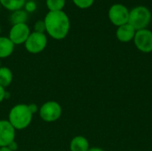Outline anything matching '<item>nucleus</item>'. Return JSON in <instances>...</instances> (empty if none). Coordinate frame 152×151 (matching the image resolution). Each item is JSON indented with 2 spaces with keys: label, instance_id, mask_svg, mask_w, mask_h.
Returning <instances> with one entry per match:
<instances>
[{
  "label": "nucleus",
  "instance_id": "f257e3e1",
  "mask_svg": "<svg viewBox=\"0 0 152 151\" xmlns=\"http://www.w3.org/2000/svg\"><path fill=\"white\" fill-rule=\"evenodd\" d=\"M44 21L45 24V31L52 38L61 40L67 36L70 28V21L63 11H49Z\"/></svg>",
  "mask_w": 152,
  "mask_h": 151
},
{
  "label": "nucleus",
  "instance_id": "f03ea898",
  "mask_svg": "<svg viewBox=\"0 0 152 151\" xmlns=\"http://www.w3.org/2000/svg\"><path fill=\"white\" fill-rule=\"evenodd\" d=\"M33 114L30 111L28 105L17 104L13 106L8 115V121L15 130L26 129L31 123Z\"/></svg>",
  "mask_w": 152,
  "mask_h": 151
},
{
  "label": "nucleus",
  "instance_id": "7ed1b4c3",
  "mask_svg": "<svg viewBox=\"0 0 152 151\" xmlns=\"http://www.w3.org/2000/svg\"><path fill=\"white\" fill-rule=\"evenodd\" d=\"M151 20V12L146 6L139 5L129 11L128 23L137 31L147 28Z\"/></svg>",
  "mask_w": 152,
  "mask_h": 151
},
{
  "label": "nucleus",
  "instance_id": "20e7f679",
  "mask_svg": "<svg viewBox=\"0 0 152 151\" xmlns=\"http://www.w3.org/2000/svg\"><path fill=\"white\" fill-rule=\"evenodd\" d=\"M40 118L46 123H53L57 121L62 113L61 105L55 101H48L45 102L39 109Z\"/></svg>",
  "mask_w": 152,
  "mask_h": 151
},
{
  "label": "nucleus",
  "instance_id": "39448f33",
  "mask_svg": "<svg viewBox=\"0 0 152 151\" xmlns=\"http://www.w3.org/2000/svg\"><path fill=\"white\" fill-rule=\"evenodd\" d=\"M26 50L33 54L39 53L45 50L47 44V37L45 33L32 32L25 42Z\"/></svg>",
  "mask_w": 152,
  "mask_h": 151
},
{
  "label": "nucleus",
  "instance_id": "423d86ee",
  "mask_svg": "<svg viewBox=\"0 0 152 151\" xmlns=\"http://www.w3.org/2000/svg\"><path fill=\"white\" fill-rule=\"evenodd\" d=\"M109 19L110 22L117 26H122L128 23L129 19V10L121 4H114L109 10Z\"/></svg>",
  "mask_w": 152,
  "mask_h": 151
},
{
  "label": "nucleus",
  "instance_id": "0eeeda50",
  "mask_svg": "<svg viewBox=\"0 0 152 151\" xmlns=\"http://www.w3.org/2000/svg\"><path fill=\"white\" fill-rule=\"evenodd\" d=\"M136 48L142 53H149L152 52V31L148 28L137 30L134 37Z\"/></svg>",
  "mask_w": 152,
  "mask_h": 151
},
{
  "label": "nucleus",
  "instance_id": "6e6552de",
  "mask_svg": "<svg viewBox=\"0 0 152 151\" xmlns=\"http://www.w3.org/2000/svg\"><path fill=\"white\" fill-rule=\"evenodd\" d=\"M30 35V29L26 23L12 25L9 32V39L15 44H25L28 36Z\"/></svg>",
  "mask_w": 152,
  "mask_h": 151
},
{
  "label": "nucleus",
  "instance_id": "1a4fd4ad",
  "mask_svg": "<svg viewBox=\"0 0 152 151\" xmlns=\"http://www.w3.org/2000/svg\"><path fill=\"white\" fill-rule=\"evenodd\" d=\"M16 130L8 120H0V148L7 147L15 141Z\"/></svg>",
  "mask_w": 152,
  "mask_h": 151
},
{
  "label": "nucleus",
  "instance_id": "9d476101",
  "mask_svg": "<svg viewBox=\"0 0 152 151\" xmlns=\"http://www.w3.org/2000/svg\"><path fill=\"white\" fill-rule=\"evenodd\" d=\"M135 33H136V30L129 23H126V24L118 27L116 36L118 40H119L120 42L128 43L131 40H134Z\"/></svg>",
  "mask_w": 152,
  "mask_h": 151
},
{
  "label": "nucleus",
  "instance_id": "9b49d317",
  "mask_svg": "<svg viewBox=\"0 0 152 151\" xmlns=\"http://www.w3.org/2000/svg\"><path fill=\"white\" fill-rule=\"evenodd\" d=\"M89 149L88 140L82 135L75 136L69 143L70 151H87Z\"/></svg>",
  "mask_w": 152,
  "mask_h": 151
},
{
  "label": "nucleus",
  "instance_id": "f8f14e48",
  "mask_svg": "<svg viewBox=\"0 0 152 151\" xmlns=\"http://www.w3.org/2000/svg\"><path fill=\"white\" fill-rule=\"evenodd\" d=\"M14 50V44L6 36H0V60L12 55Z\"/></svg>",
  "mask_w": 152,
  "mask_h": 151
},
{
  "label": "nucleus",
  "instance_id": "ddd939ff",
  "mask_svg": "<svg viewBox=\"0 0 152 151\" xmlns=\"http://www.w3.org/2000/svg\"><path fill=\"white\" fill-rule=\"evenodd\" d=\"M13 79V75L12 70L7 67L0 68V85L4 88L8 87Z\"/></svg>",
  "mask_w": 152,
  "mask_h": 151
},
{
  "label": "nucleus",
  "instance_id": "4468645a",
  "mask_svg": "<svg viewBox=\"0 0 152 151\" xmlns=\"http://www.w3.org/2000/svg\"><path fill=\"white\" fill-rule=\"evenodd\" d=\"M27 20H28V13L26 11H23V10L14 11L11 14V17H10V20L12 25L26 23Z\"/></svg>",
  "mask_w": 152,
  "mask_h": 151
},
{
  "label": "nucleus",
  "instance_id": "2eb2a0df",
  "mask_svg": "<svg viewBox=\"0 0 152 151\" xmlns=\"http://www.w3.org/2000/svg\"><path fill=\"white\" fill-rule=\"evenodd\" d=\"M26 0H0V4L10 11L20 10Z\"/></svg>",
  "mask_w": 152,
  "mask_h": 151
},
{
  "label": "nucleus",
  "instance_id": "dca6fc26",
  "mask_svg": "<svg viewBox=\"0 0 152 151\" xmlns=\"http://www.w3.org/2000/svg\"><path fill=\"white\" fill-rule=\"evenodd\" d=\"M66 0H46V6L49 11H62L65 6Z\"/></svg>",
  "mask_w": 152,
  "mask_h": 151
},
{
  "label": "nucleus",
  "instance_id": "f3484780",
  "mask_svg": "<svg viewBox=\"0 0 152 151\" xmlns=\"http://www.w3.org/2000/svg\"><path fill=\"white\" fill-rule=\"evenodd\" d=\"M73 3L81 9H86L93 5L94 0H72Z\"/></svg>",
  "mask_w": 152,
  "mask_h": 151
},
{
  "label": "nucleus",
  "instance_id": "a211bd4d",
  "mask_svg": "<svg viewBox=\"0 0 152 151\" xmlns=\"http://www.w3.org/2000/svg\"><path fill=\"white\" fill-rule=\"evenodd\" d=\"M34 29L35 32L37 33H45V24L44 20H38L36 22L35 26H34Z\"/></svg>",
  "mask_w": 152,
  "mask_h": 151
},
{
  "label": "nucleus",
  "instance_id": "6ab92c4d",
  "mask_svg": "<svg viewBox=\"0 0 152 151\" xmlns=\"http://www.w3.org/2000/svg\"><path fill=\"white\" fill-rule=\"evenodd\" d=\"M36 4L33 1H29L26 4V12H34L36 10Z\"/></svg>",
  "mask_w": 152,
  "mask_h": 151
},
{
  "label": "nucleus",
  "instance_id": "aec40b11",
  "mask_svg": "<svg viewBox=\"0 0 152 151\" xmlns=\"http://www.w3.org/2000/svg\"><path fill=\"white\" fill-rule=\"evenodd\" d=\"M5 95H6L5 88H4L3 86L0 85V103H2L3 101L5 99Z\"/></svg>",
  "mask_w": 152,
  "mask_h": 151
},
{
  "label": "nucleus",
  "instance_id": "412c9836",
  "mask_svg": "<svg viewBox=\"0 0 152 151\" xmlns=\"http://www.w3.org/2000/svg\"><path fill=\"white\" fill-rule=\"evenodd\" d=\"M28 108H29V109H30V111L32 112L33 115L38 110L37 106V104H35V103H30V104H28Z\"/></svg>",
  "mask_w": 152,
  "mask_h": 151
},
{
  "label": "nucleus",
  "instance_id": "4be33fe9",
  "mask_svg": "<svg viewBox=\"0 0 152 151\" xmlns=\"http://www.w3.org/2000/svg\"><path fill=\"white\" fill-rule=\"evenodd\" d=\"M7 147H8L12 151H16L18 150V144H17V142H16L15 141L12 142V143H10Z\"/></svg>",
  "mask_w": 152,
  "mask_h": 151
},
{
  "label": "nucleus",
  "instance_id": "5701e85b",
  "mask_svg": "<svg viewBox=\"0 0 152 151\" xmlns=\"http://www.w3.org/2000/svg\"><path fill=\"white\" fill-rule=\"evenodd\" d=\"M87 151H104L101 148H97V147H94V148H90Z\"/></svg>",
  "mask_w": 152,
  "mask_h": 151
},
{
  "label": "nucleus",
  "instance_id": "b1692460",
  "mask_svg": "<svg viewBox=\"0 0 152 151\" xmlns=\"http://www.w3.org/2000/svg\"><path fill=\"white\" fill-rule=\"evenodd\" d=\"M0 151H12L8 147H1L0 148Z\"/></svg>",
  "mask_w": 152,
  "mask_h": 151
},
{
  "label": "nucleus",
  "instance_id": "393cba45",
  "mask_svg": "<svg viewBox=\"0 0 152 151\" xmlns=\"http://www.w3.org/2000/svg\"><path fill=\"white\" fill-rule=\"evenodd\" d=\"M2 66H1V61H0V68H1Z\"/></svg>",
  "mask_w": 152,
  "mask_h": 151
},
{
  "label": "nucleus",
  "instance_id": "a878e982",
  "mask_svg": "<svg viewBox=\"0 0 152 151\" xmlns=\"http://www.w3.org/2000/svg\"><path fill=\"white\" fill-rule=\"evenodd\" d=\"M0 33H1V27H0Z\"/></svg>",
  "mask_w": 152,
  "mask_h": 151
},
{
  "label": "nucleus",
  "instance_id": "bb28decb",
  "mask_svg": "<svg viewBox=\"0 0 152 151\" xmlns=\"http://www.w3.org/2000/svg\"><path fill=\"white\" fill-rule=\"evenodd\" d=\"M0 5H1V4H0Z\"/></svg>",
  "mask_w": 152,
  "mask_h": 151
}]
</instances>
